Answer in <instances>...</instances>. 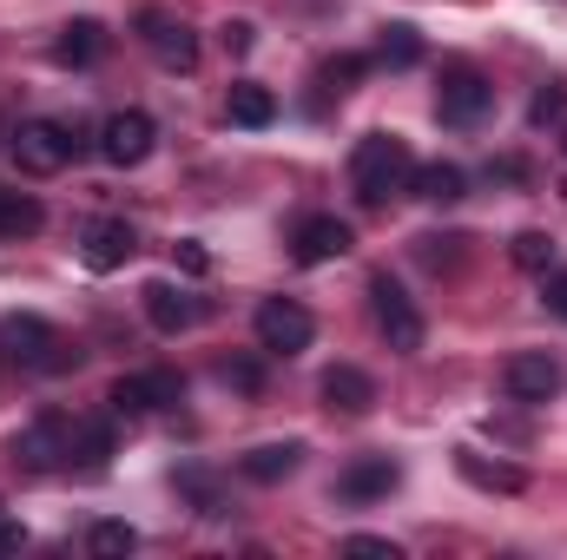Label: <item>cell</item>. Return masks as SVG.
I'll return each mask as SVG.
<instances>
[{"mask_svg": "<svg viewBox=\"0 0 567 560\" xmlns=\"http://www.w3.org/2000/svg\"><path fill=\"white\" fill-rule=\"evenodd\" d=\"M410 145L396 139V133H370V139H357L350 152V185H357V198L363 205H390L403 185H410Z\"/></svg>", "mask_w": 567, "mask_h": 560, "instance_id": "1", "label": "cell"}, {"mask_svg": "<svg viewBox=\"0 0 567 560\" xmlns=\"http://www.w3.org/2000/svg\"><path fill=\"white\" fill-rule=\"evenodd\" d=\"M0 343H7V356H13L20 370H33V376H66V370L80 363V343L60 336V330L40 323V317H7V323H0Z\"/></svg>", "mask_w": 567, "mask_h": 560, "instance_id": "2", "label": "cell"}, {"mask_svg": "<svg viewBox=\"0 0 567 560\" xmlns=\"http://www.w3.org/2000/svg\"><path fill=\"white\" fill-rule=\"evenodd\" d=\"M370 310H377V330H383V343L396 356H416L423 350V317H416V303L403 297V283L390 278V271L370 278Z\"/></svg>", "mask_w": 567, "mask_h": 560, "instance_id": "3", "label": "cell"}, {"mask_svg": "<svg viewBox=\"0 0 567 560\" xmlns=\"http://www.w3.org/2000/svg\"><path fill=\"white\" fill-rule=\"evenodd\" d=\"M488 106H495V86L475 73V66H449L442 73V86H435V120L442 126H482L488 120Z\"/></svg>", "mask_w": 567, "mask_h": 560, "instance_id": "4", "label": "cell"}, {"mask_svg": "<svg viewBox=\"0 0 567 560\" xmlns=\"http://www.w3.org/2000/svg\"><path fill=\"white\" fill-rule=\"evenodd\" d=\"M310 336H317V317H310L297 297H265V303H258V343H265L271 356L310 350Z\"/></svg>", "mask_w": 567, "mask_h": 560, "instance_id": "5", "label": "cell"}, {"mask_svg": "<svg viewBox=\"0 0 567 560\" xmlns=\"http://www.w3.org/2000/svg\"><path fill=\"white\" fill-rule=\"evenodd\" d=\"M13 165L20 172H33V178H53L66 158H73V139H66V126H53V120H27V126H13Z\"/></svg>", "mask_w": 567, "mask_h": 560, "instance_id": "6", "label": "cell"}, {"mask_svg": "<svg viewBox=\"0 0 567 560\" xmlns=\"http://www.w3.org/2000/svg\"><path fill=\"white\" fill-rule=\"evenodd\" d=\"M178 396H185V376H178V370L120 376V383H113V416H152V409H172Z\"/></svg>", "mask_w": 567, "mask_h": 560, "instance_id": "7", "label": "cell"}, {"mask_svg": "<svg viewBox=\"0 0 567 560\" xmlns=\"http://www.w3.org/2000/svg\"><path fill=\"white\" fill-rule=\"evenodd\" d=\"M152 139H158V126H152V113L140 106H126V113H113L106 126H100V152H106V165H145L152 158Z\"/></svg>", "mask_w": 567, "mask_h": 560, "instance_id": "8", "label": "cell"}, {"mask_svg": "<svg viewBox=\"0 0 567 560\" xmlns=\"http://www.w3.org/2000/svg\"><path fill=\"white\" fill-rule=\"evenodd\" d=\"M502 383H508L515 403L535 409V403H555V396H561V363H555L548 350H522V356H508V376H502Z\"/></svg>", "mask_w": 567, "mask_h": 560, "instance_id": "9", "label": "cell"}, {"mask_svg": "<svg viewBox=\"0 0 567 560\" xmlns=\"http://www.w3.org/2000/svg\"><path fill=\"white\" fill-rule=\"evenodd\" d=\"M133 251H140V231H133L126 218H100V225L80 231V258H86V271H120V265H133Z\"/></svg>", "mask_w": 567, "mask_h": 560, "instance_id": "10", "label": "cell"}, {"mask_svg": "<svg viewBox=\"0 0 567 560\" xmlns=\"http://www.w3.org/2000/svg\"><path fill=\"white\" fill-rule=\"evenodd\" d=\"M13 455H20L27 468H60V462H73V422L66 416H40L33 428L13 435Z\"/></svg>", "mask_w": 567, "mask_h": 560, "instance_id": "11", "label": "cell"}, {"mask_svg": "<svg viewBox=\"0 0 567 560\" xmlns=\"http://www.w3.org/2000/svg\"><path fill=\"white\" fill-rule=\"evenodd\" d=\"M396 481H403V468H396L390 455H357V462H350V468L337 475V495L363 508V501H383V495H390Z\"/></svg>", "mask_w": 567, "mask_h": 560, "instance_id": "12", "label": "cell"}, {"mask_svg": "<svg viewBox=\"0 0 567 560\" xmlns=\"http://www.w3.org/2000/svg\"><path fill=\"white\" fill-rule=\"evenodd\" d=\"M140 27H145V40H152V53H158V66H172V73H192V66H198V40H192V27L165 20L158 7H145Z\"/></svg>", "mask_w": 567, "mask_h": 560, "instance_id": "13", "label": "cell"}, {"mask_svg": "<svg viewBox=\"0 0 567 560\" xmlns=\"http://www.w3.org/2000/svg\"><path fill=\"white\" fill-rule=\"evenodd\" d=\"M323 409H337V416H370V409H377V383H370L357 363H337V370H323Z\"/></svg>", "mask_w": 567, "mask_h": 560, "instance_id": "14", "label": "cell"}, {"mask_svg": "<svg viewBox=\"0 0 567 560\" xmlns=\"http://www.w3.org/2000/svg\"><path fill=\"white\" fill-rule=\"evenodd\" d=\"M140 303H145V317H152V330H165V336H178V330H192V323H198V303H192L178 283H165V278L145 283Z\"/></svg>", "mask_w": 567, "mask_h": 560, "instance_id": "15", "label": "cell"}, {"mask_svg": "<svg viewBox=\"0 0 567 560\" xmlns=\"http://www.w3.org/2000/svg\"><path fill=\"white\" fill-rule=\"evenodd\" d=\"M350 245H357V238H350L343 218H303L290 251H297V265H330V258H343Z\"/></svg>", "mask_w": 567, "mask_h": 560, "instance_id": "16", "label": "cell"}, {"mask_svg": "<svg viewBox=\"0 0 567 560\" xmlns=\"http://www.w3.org/2000/svg\"><path fill=\"white\" fill-rule=\"evenodd\" d=\"M455 468H462V481H475V488H488V495H522V488H528V475H522L515 462H488V455H475V448H455Z\"/></svg>", "mask_w": 567, "mask_h": 560, "instance_id": "17", "label": "cell"}, {"mask_svg": "<svg viewBox=\"0 0 567 560\" xmlns=\"http://www.w3.org/2000/svg\"><path fill=\"white\" fill-rule=\"evenodd\" d=\"M297 462H303V442H265V448H251L245 462H238V475L245 481H284V475H297Z\"/></svg>", "mask_w": 567, "mask_h": 560, "instance_id": "18", "label": "cell"}, {"mask_svg": "<svg viewBox=\"0 0 567 560\" xmlns=\"http://www.w3.org/2000/svg\"><path fill=\"white\" fill-rule=\"evenodd\" d=\"M106 53V27L100 20H73V27H60V40H53V60L60 66H93Z\"/></svg>", "mask_w": 567, "mask_h": 560, "instance_id": "19", "label": "cell"}, {"mask_svg": "<svg viewBox=\"0 0 567 560\" xmlns=\"http://www.w3.org/2000/svg\"><path fill=\"white\" fill-rule=\"evenodd\" d=\"M410 185H416V198H429V205H455V198L468 191V172L435 158V165H416V172H410Z\"/></svg>", "mask_w": 567, "mask_h": 560, "instance_id": "20", "label": "cell"}, {"mask_svg": "<svg viewBox=\"0 0 567 560\" xmlns=\"http://www.w3.org/2000/svg\"><path fill=\"white\" fill-rule=\"evenodd\" d=\"M271 120H278V93L258 86V80H238V86H231V126H251V133H258V126H271Z\"/></svg>", "mask_w": 567, "mask_h": 560, "instance_id": "21", "label": "cell"}, {"mask_svg": "<svg viewBox=\"0 0 567 560\" xmlns=\"http://www.w3.org/2000/svg\"><path fill=\"white\" fill-rule=\"evenodd\" d=\"M40 225H47L40 198H27V191H0V238H33Z\"/></svg>", "mask_w": 567, "mask_h": 560, "instance_id": "22", "label": "cell"}, {"mask_svg": "<svg viewBox=\"0 0 567 560\" xmlns=\"http://www.w3.org/2000/svg\"><path fill=\"white\" fill-rule=\"evenodd\" d=\"M423 60V33L416 27H383V40H377V66H416Z\"/></svg>", "mask_w": 567, "mask_h": 560, "instance_id": "23", "label": "cell"}, {"mask_svg": "<svg viewBox=\"0 0 567 560\" xmlns=\"http://www.w3.org/2000/svg\"><path fill=\"white\" fill-rule=\"evenodd\" d=\"M508 258H515V271H535V278H542V271H555V238H548V231H522V238L508 245Z\"/></svg>", "mask_w": 567, "mask_h": 560, "instance_id": "24", "label": "cell"}, {"mask_svg": "<svg viewBox=\"0 0 567 560\" xmlns=\"http://www.w3.org/2000/svg\"><path fill=\"white\" fill-rule=\"evenodd\" d=\"M73 455H80L86 468H106V455H113V422H73Z\"/></svg>", "mask_w": 567, "mask_h": 560, "instance_id": "25", "label": "cell"}, {"mask_svg": "<svg viewBox=\"0 0 567 560\" xmlns=\"http://www.w3.org/2000/svg\"><path fill=\"white\" fill-rule=\"evenodd\" d=\"M86 548H93L100 560H120V554H133V548H140V535H133L126 521H100V528L86 535Z\"/></svg>", "mask_w": 567, "mask_h": 560, "instance_id": "26", "label": "cell"}, {"mask_svg": "<svg viewBox=\"0 0 567 560\" xmlns=\"http://www.w3.org/2000/svg\"><path fill=\"white\" fill-rule=\"evenodd\" d=\"M178 495H192L198 515H225V495H218V481L205 468H178Z\"/></svg>", "mask_w": 567, "mask_h": 560, "instance_id": "27", "label": "cell"}, {"mask_svg": "<svg viewBox=\"0 0 567 560\" xmlns=\"http://www.w3.org/2000/svg\"><path fill=\"white\" fill-rule=\"evenodd\" d=\"M225 383H231L238 396H258V390H265V363H258V356H231V363H225Z\"/></svg>", "mask_w": 567, "mask_h": 560, "instance_id": "28", "label": "cell"}, {"mask_svg": "<svg viewBox=\"0 0 567 560\" xmlns=\"http://www.w3.org/2000/svg\"><path fill=\"white\" fill-rule=\"evenodd\" d=\"M561 113H567V86H555V80H548V86L535 93V106H528V126H555Z\"/></svg>", "mask_w": 567, "mask_h": 560, "instance_id": "29", "label": "cell"}, {"mask_svg": "<svg viewBox=\"0 0 567 560\" xmlns=\"http://www.w3.org/2000/svg\"><path fill=\"white\" fill-rule=\"evenodd\" d=\"M363 73H370V60H363V53H343V60L323 66V86H330V93H350V80H363Z\"/></svg>", "mask_w": 567, "mask_h": 560, "instance_id": "30", "label": "cell"}, {"mask_svg": "<svg viewBox=\"0 0 567 560\" xmlns=\"http://www.w3.org/2000/svg\"><path fill=\"white\" fill-rule=\"evenodd\" d=\"M172 258H178V271H185V278H205V271H212V251H205L198 238H178V245H172Z\"/></svg>", "mask_w": 567, "mask_h": 560, "instance_id": "31", "label": "cell"}, {"mask_svg": "<svg viewBox=\"0 0 567 560\" xmlns=\"http://www.w3.org/2000/svg\"><path fill=\"white\" fill-rule=\"evenodd\" d=\"M343 554H370V560H396V541H383V535H350V541H343Z\"/></svg>", "mask_w": 567, "mask_h": 560, "instance_id": "32", "label": "cell"}, {"mask_svg": "<svg viewBox=\"0 0 567 560\" xmlns=\"http://www.w3.org/2000/svg\"><path fill=\"white\" fill-rule=\"evenodd\" d=\"M542 297H548V310L567 323V271H542Z\"/></svg>", "mask_w": 567, "mask_h": 560, "instance_id": "33", "label": "cell"}, {"mask_svg": "<svg viewBox=\"0 0 567 560\" xmlns=\"http://www.w3.org/2000/svg\"><path fill=\"white\" fill-rule=\"evenodd\" d=\"M218 33H225V53H251V40H258V27H251V20H225Z\"/></svg>", "mask_w": 567, "mask_h": 560, "instance_id": "34", "label": "cell"}, {"mask_svg": "<svg viewBox=\"0 0 567 560\" xmlns=\"http://www.w3.org/2000/svg\"><path fill=\"white\" fill-rule=\"evenodd\" d=\"M20 541H27V528H20V521L0 508V554H20Z\"/></svg>", "mask_w": 567, "mask_h": 560, "instance_id": "35", "label": "cell"}, {"mask_svg": "<svg viewBox=\"0 0 567 560\" xmlns=\"http://www.w3.org/2000/svg\"><path fill=\"white\" fill-rule=\"evenodd\" d=\"M561 152H567V133H561Z\"/></svg>", "mask_w": 567, "mask_h": 560, "instance_id": "36", "label": "cell"}]
</instances>
